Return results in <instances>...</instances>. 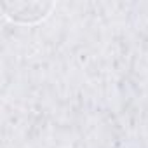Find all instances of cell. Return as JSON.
<instances>
[{
  "label": "cell",
  "instance_id": "1",
  "mask_svg": "<svg viewBox=\"0 0 148 148\" xmlns=\"http://www.w3.org/2000/svg\"><path fill=\"white\" fill-rule=\"evenodd\" d=\"M54 9V2H9L2 5L7 19L19 25H33L45 19Z\"/></svg>",
  "mask_w": 148,
  "mask_h": 148
}]
</instances>
